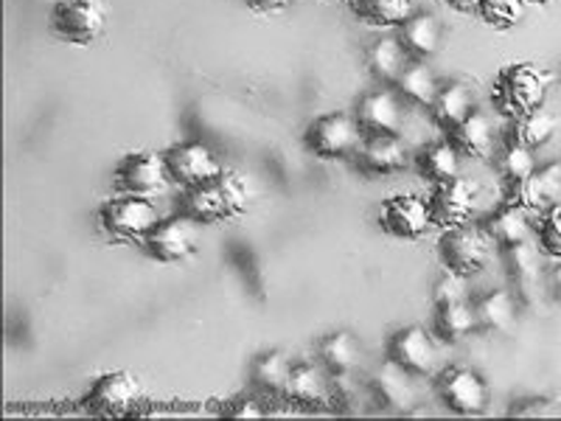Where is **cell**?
<instances>
[{
  "mask_svg": "<svg viewBox=\"0 0 561 421\" xmlns=\"http://www.w3.org/2000/svg\"><path fill=\"white\" fill-rule=\"evenodd\" d=\"M553 88V73L536 62H508L500 68L491 84V102L505 118L530 113L545 107L548 93Z\"/></svg>",
  "mask_w": 561,
  "mask_h": 421,
  "instance_id": "6da1fadb",
  "label": "cell"
},
{
  "mask_svg": "<svg viewBox=\"0 0 561 421\" xmlns=\"http://www.w3.org/2000/svg\"><path fill=\"white\" fill-rule=\"evenodd\" d=\"M365 144V133L359 129L354 113L332 110V113L318 115L307 129H304V147L323 160H345L357 158Z\"/></svg>",
  "mask_w": 561,
  "mask_h": 421,
  "instance_id": "7a4b0ae2",
  "label": "cell"
},
{
  "mask_svg": "<svg viewBox=\"0 0 561 421\" xmlns=\"http://www.w3.org/2000/svg\"><path fill=\"white\" fill-rule=\"evenodd\" d=\"M51 32L68 45H93L107 32V3L104 0H54Z\"/></svg>",
  "mask_w": 561,
  "mask_h": 421,
  "instance_id": "3957f363",
  "label": "cell"
},
{
  "mask_svg": "<svg viewBox=\"0 0 561 421\" xmlns=\"http://www.w3.org/2000/svg\"><path fill=\"white\" fill-rule=\"evenodd\" d=\"M99 223L113 242H144L149 230L160 223V214L152 197L122 194L104 200L99 208Z\"/></svg>",
  "mask_w": 561,
  "mask_h": 421,
  "instance_id": "277c9868",
  "label": "cell"
},
{
  "mask_svg": "<svg viewBox=\"0 0 561 421\" xmlns=\"http://www.w3.org/2000/svg\"><path fill=\"white\" fill-rule=\"evenodd\" d=\"M438 259L440 264L453 273L472 278L489 264L491 259V239L483 225H455L447 228L438 239Z\"/></svg>",
  "mask_w": 561,
  "mask_h": 421,
  "instance_id": "5b68a950",
  "label": "cell"
},
{
  "mask_svg": "<svg viewBox=\"0 0 561 421\" xmlns=\"http://www.w3.org/2000/svg\"><path fill=\"white\" fill-rule=\"evenodd\" d=\"M172 183L167 155L154 149H135L115 163V185L122 194L135 197H154L167 192Z\"/></svg>",
  "mask_w": 561,
  "mask_h": 421,
  "instance_id": "8992f818",
  "label": "cell"
},
{
  "mask_svg": "<svg viewBox=\"0 0 561 421\" xmlns=\"http://www.w3.org/2000/svg\"><path fill=\"white\" fill-rule=\"evenodd\" d=\"M435 394L458 416H480L489 408V385L478 371L463 368V365H449L435 379Z\"/></svg>",
  "mask_w": 561,
  "mask_h": 421,
  "instance_id": "52a82bcc",
  "label": "cell"
},
{
  "mask_svg": "<svg viewBox=\"0 0 561 421\" xmlns=\"http://www.w3.org/2000/svg\"><path fill=\"white\" fill-rule=\"evenodd\" d=\"M144 253L158 264H180L197 250V223L185 214L160 217V223L144 239Z\"/></svg>",
  "mask_w": 561,
  "mask_h": 421,
  "instance_id": "ba28073f",
  "label": "cell"
},
{
  "mask_svg": "<svg viewBox=\"0 0 561 421\" xmlns=\"http://www.w3.org/2000/svg\"><path fill=\"white\" fill-rule=\"evenodd\" d=\"M163 155H167L172 183H178L180 189H197V185L214 183L225 169L214 149L205 147L203 140H180Z\"/></svg>",
  "mask_w": 561,
  "mask_h": 421,
  "instance_id": "9c48e42d",
  "label": "cell"
},
{
  "mask_svg": "<svg viewBox=\"0 0 561 421\" xmlns=\"http://www.w3.org/2000/svg\"><path fill=\"white\" fill-rule=\"evenodd\" d=\"M385 357L413 377H430L438 363V345L424 326H399L388 338Z\"/></svg>",
  "mask_w": 561,
  "mask_h": 421,
  "instance_id": "30bf717a",
  "label": "cell"
},
{
  "mask_svg": "<svg viewBox=\"0 0 561 421\" xmlns=\"http://www.w3.org/2000/svg\"><path fill=\"white\" fill-rule=\"evenodd\" d=\"M379 228L393 239L419 242L433 228L430 203L419 194H393L379 208Z\"/></svg>",
  "mask_w": 561,
  "mask_h": 421,
  "instance_id": "8fae6325",
  "label": "cell"
},
{
  "mask_svg": "<svg viewBox=\"0 0 561 421\" xmlns=\"http://www.w3.org/2000/svg\"><path fill=\"white\" fill-rule=\"evenodd\" d=\"M140 402V383L135 374L118 368L107 371L93 379L88 396L82 399L84 410L93 416H124Z\"/></svg>",
  "mask_w": 561,
  "mask_h": 421,
  "instance_id": "7c38bea8",
  "label": "cell"
},
{
  "mask_svg": "<svg viewBox=\"0 0 561 421\" xmlns=\"http://www.w3.org/2000/svg\"><path fill=\"white\" fill-rule=\"evenodd\" d=\"M561 203V163H548L528 178L505 183V205L523 208L525 214H542Z\"/></svg>",
  "mask_w": 561,
  "mask_h": 421,
  "instance_id": "4fadbf2b",
  "label": "cell"
},
{
  "mask_svg": "<svg viewBox=\"0 0 561 421\" xmlns=\"http://www.w3.org/2000/svg\"><path fill=\"white\" fill-rule=\"evenodd\" d=\"M404 107H408V102L396 93V88L379 84L377 90H370L359 99L354 118H357L365 138H370V135H399L404 127V118H408Z\"/></svg>",
  "mask_w": 561,
  "mask_h": 421,
  "instance_id": "5bb4252c",
  "label": "cell"
},
{
  "mask_svg": "<svg viewBox=\"0 0 561 421\" xmlns=\"http://www.w3.org/2000/svg\"><path fill=\"white\" fill-rule=\"evenodd\" d=\"M427 203L433 228H455V225H463L472 219L474 205H478V185L472 180L455 178L449 183L435 185Z\"/></svg>",
  "mask_w": 561,
  "mask_h": 421,
  "instance_id": "9a60e30c",
  "label": "cell"
},
{
  "mask_svg": "<svg viewBox=\"0 0 561 421\" xmlns=\"http://www.w3.org/2000/svg\"><path fill=\"white\" fill-rule=\"evenodd\" d=\"M368 390L374 402L388 413H410L419 405V390L413 385V374L385 360L368 379Z\"/></svg>",
  "mask_w": 561,
  "mask_h": 421,
  "instance_id": "2e32d148",
  "label": "cell"
},
{
  "mask_svg": "<svg viewBox=\"0 0 561 421\" xmlns=\"http://www.w3.org/2000/svg\"><path fill=\"white\" fill-rule=\"evenodd\" d=\"M408 144L399 135H370L357 152V167L370 178H388L408 167Z\"/></svg>",
  "mask_w": 561,
  "mask_h": 421,
  "instance_id": "e0dca14e",
  "label": "cell"
},
{
  "mask_svg": "<svg viewBox=\"0 0 561 421\" xmlns=\"http://www.w3.org/2000/svg\"><path fill=\"white\" fill-rule=\"evenodd\" d=\"M365 62H368L370 77L382 88H393L410 65V57L396 34H382V37L370 39V45L365 48Z\"/></svg>",
  "mask_w": 561,
  "mask_h": 421,
  "instance_id": "ac0fdd59",
  "label": "cell"
},
{
  "mask_svg": "<svg viewBox=\"0 0 561 421\" xmlns=\"http://www.w3.org/2000/svg\"><path fill=\"white\" fill-rule=\"evenodd\" d=\"M396 37L404 45L410 59H421L427 62L430 57L440 52V39H444V29H440V20L435 14L415 12L413 18H408L402 26L396 29Z\"/></svg>",
  "mask_w": 561,
  "mask_h": 421,
  "instance_id": "d6986e66",
  "label": "cell"
},
{
  "mask_svg": "<svg viewBox=\"0 0 561 421\" xmlns=\"http://www.w3.org/2000/svg\"><path fill=\"white\" fill-rule=\"evenodd\" d=\"M542 250L539 244L528 242H519V244H511V248L503 250V262L505 270H508V278L517 289V300L519 304H528L530 293L536 289L539 284V270H542Z\"/></svg>",
  "mask_w": 561,
  "mask_h": 421,
  "instance_id": "ffe728a7",
  "label": "cell"
},
{
  "mask_svg": "<svg viewBox=\"0 0 561 421\" xmlns=\"http://www.w3.org/2000/svg\"><path fill=\"white\" fill-rule=\"evenodd\" d=\"M474 320H478V332L483 334H500L508 332L514 320H517L519 300L517 295L508 289H491V293L478 295L472 300Z\"/></svg>",
  "mask_w": 561,
  "mask_h": 421,
  "instance_id": "44dd1931",
  "label": "cell"
},
{
  "mask_svg": "<svg viewBox=\"0 0 561 421\" xmlns=\"http://www.w3.org/2000/svg\"><path fill=\"white\" fill-rule=\"evenodd\" d=\"M559 122L556 115L548 113L545 107H536L530 113L517 115V118H508V129H505V144H514V147L523 149H542L553 140Z\"/></svg>",
  "mask_w": 561,
  "mask_h": 421,
  "instance_id": "7402d4cb",
  "label": "cell"
},
{
  "mask_svg": "<svg viewBox=\"0 0 561 421\" xmlns=\"http://www.w3.org/2000/svg\"><path fill=\"white\" fill-rule=\"evenodd\" d=\"M359 360H363V349H359V340L348 329H337V332H329L320 338L318 363L323 365L329 377L354 374Z\"/></svg>",
  "mask_w": 561,
  "mask_h": 421,
  "instance_id": "603a6c76",
  "label": "cell"
},
{
  "mask_svg": "<svg viewBox=\"0 0 561 421\" xmlns=\"http://www.w3.org/2000/svg\"><path fill=\"white\" fill-rule=\"evenodd\" d=\"M447 135L449 140H453V147L458 149L463 158L483 160L489 158L491 149H494V127H491V118L478 107L466 115L458 127L449 129Z\"/></svg>",
  "mask_w": 561,
  "mask_h": 421,
  "instance_id": "cb8c5ba5",
  "label": "cell"
},
{
  "mask_svg": "<svg viewBox=\"0 0 561 421\" xmlns=\"http://www.w3.org/2000/svg\"><path fill=\"white\" fill-rule=\"evenodd\" d=\"M460 158L463 155L453 147V140H438V144H427L415 155V169L424 180L433 185L449 183V180L460 178Z\"/></svg>",
  "mask_w": 561,
  "mask_h": 421,
  "instance_id": "d4e9b609",
  "label": "cell"
},
{
  "mask_svg": "<svg viewBox=\"0 0 561 421\" xmlns=\"http://www.w3.org/2000/svg\"><path fill=\"white\" fill-rule=\"evenodd\" d=\"M329 390H332V383H329V374H325L323 365L300 360V363H295L293 371H289L287 390H284V394L300 405H320L325 402Z\"/></svg>",
  "mask_w": 561,
  "mask_h": 421,
  "instance_id": "484cf974",
  "label": "cell"
},
{
  "mask_svg": "<svg viewBox=\"0 0 561 421\" xmlns=\"http://www.w3.org/2000/svg\"><path fill=\"white\" fill-rule=\"evenodd\" d=\"M293 357H289V351L284 349H270L262 351V354H255V360L250 363V383L255 388L262 390V394H284L287 390V379L289 371H293Z\"/></svg>",
  "mask_w": 561,
  "mask_h": 421,
  "instance_id": "4316f807",
  "label": "cell"
},
{
  "mask_svg": "<svg viewBox=\"0 0 561 421\" xmlns=\"http://www.w3.org/2000/svg\"><path fill=\"white\" fill-rule=\"evenodd\" d=\"M393 88H396V93H399V96H402L408 104L430 110L435 104V99H438L440 82L427 62H421V59H410V65L404 68V73L399 77V82H396Z\"/></svg>",
  "mask_w": 561,
  "mask_h": 421,
  "instance_id": "83f0119b",
  "label": "cell"
},
{
  "mask_svg": "<svg viewBox=\"0 0 561 421\" xmlns=\"http://www.w3.org/2000/svg\"><path fill=\"white\" fill-rule=\"evenodd\" d=\"M472 110H474V90L466 82H447V84H440L438 99H435V104L430 107V113H433L435 124L449 133V129L458 127L466 115L472 113Z\"/></svg>",
  "mask_w": 561,
  "mask_h": 421,
  "instance_id": "f1b7e54d",
  "label": "cell"
},
{
  "mask_svg": "<svg viewBox=\"0 0 561 421\" xmlns=\"http://www.w3.org/2000/svg\"><path fill=\"white\" fill-rule=\"evenodd\" d=\"M483 230L489 234L491 244L497 248H511V244L528 242L530 239V223L528 214L523 208H514V205H500L494 214L483 223Z\"/></svg>",
  "mask_w": 561,
  "mask_h": 421,
  "instance_id": "f546056e",
  "label": "cell"
},
{
  "mask_svg": "<svg viewBox=\"0 0 561 421\" xmlns=\"http://www.w3.org/2000/svg\"><path fill=\"white\" fill-rule=\"evenodd\" d=\"M474 332H478V320H474V307L469 300L435 307V338L440 343H460V340L472 338Z\"/></svg>",
  "mask_w": 561,
  "mask_h": 421,
  "instance_id": "4dcf8cb0",
  "label": "cell"
},
{
  "mask_svg": "<svg viewBox=\"0 0 561 421\" xmlns=\"http://www.w3.org/2000/svg\"><path fill=\"white\" fill-rule=\"evenodd\" d=\"M180 214L194 219L197 225H214L219 219H228L222 197H219L217 183H205L197 189H183V200H180Z\"/></svg>",
  "mask_w": 561,
  "mask_h": 421,
  "instance_id": "1f68e13d",
  "label": "cell"
},
{
  "mask_svg": "<svg viewBox=\"0 0 561 421\" xmlns=\"http://www.w3.org/2000/svg\"><path fill=\"white\" fill-rule=\"evenodd\" d=\"M348 7L359 20L379 29H399L415 14L413 0H351Z\"/></svg>",
  "mask_w": 561,
  "mask_h": 421,
  "instance_id": "d6a6232c",
  "label": "cell"
},
{
  "mask_svg": "<svg viewBox=\"0 0 561 421\" xmlns=\"http://www.w3.org/2000/svg\"><path fill=\"white\" fill-rule=\"evenodd\" d=\"M214 183H217L228 217H242V214H248L253 208L255 185L248 174L237 172V169H222V174Z\"/></svg>",
  "mask_w": 561,
  "mask_h": 421,
  "instance_id": "836d02e7",
  "label": "cell"
},
{
  "mask_svg": "<svg viewBox=\"0 0 561 421\" xmlns=\"http://www.w3.org/2000/svg\"><path fill=\"white\" fill-rule=\"evenodd\" d=\"M525 0H483L478 14L483 18L485 26L497 29V32H508L525 18Z\"/></svg>",
  "mask_w": 561,
  "mask_h": 421,
  "instance_id": "e575fe53",
  "label": "cell"
},
{
  "mask_svg": "<svg viewBox=\"0 0 561 421\" xmlns=\"http://www.w3.org/2000/svg\"><path fill=\"white\" fill-rule=\"evenodd\" d=\"M536 237H539V250H542L548 259L559 262L561 259V203L550 205L548 210L539 214Z\"/></svg>",
  "mask_w": 561,
  "mask_h": 421,
  "instance_id": "d590c367",
  "label": "cell"
},
{
  "mask_svg": "<svg viewBox=\"0 0 561 421\" xmlns=\"http://www.w3.org/2000/svg\"><path fill=\"white\" fill-rule=\"evenodd\" d=\"M497 169L503 174L505 183L511 180H523L528 178L530 172H536V163H534V152L523 147H514V144H505L503 155L497 158Z\"/></svg>",
  "mask_w": 561,
  "mask_h": 421,
  "instance_id": "8d00e7d4",
  "label": "cell"
},
{
  "mask_svg": "<svg viewBox=\"0 0 561 421\" xmlns=\"http://www.w3.org/2000/svg\"><path fill=\"white\" fill-rule=\"evenodd\" d=\"M469 298V289H466V275L447 273L440 275L438 281L433 284V304L435 307H444V304H458V300Z\"/></svg>",
  "mask_w": 561,
  "mask_h": 421,
  "instance_id": "74e56055",
  "label": "cell"
},
{
  "mask_svg": "<svg viewBox=\"0 0 561 421\" xmlns=\"http://www.w3.org/2000/svg\"><path fill=\"white\" fill-rule=\"evenodd\" d=\"M222 416H228V419H262L264 410L259 408V399H255V396L239 394L225 399Z\"/></svg>",
  "mask_w": 561,
  "mask_h": 421,
  "instance_id": "f35d334b",
  "label": "cell"
},
{
  "mask_svg": "<svg viewBox=\"0 0 561 421\" xmlns=\"http://www.w3.org/2000/svg\"><path fill=\"white\" fill-rule=\"evenodd\" d=\"M298 0H244V7L255 14H278L287 12L289 7H295Z\"/></svg>",
  "mask_w": 561,
  "mask_h": 421,
  "instance_id": "ab89813d",
  "label": "cell"
},
{
  "mask_svg": "<svg viewBox=\"0 0 561 421\" xmlns=\"http://www.w3.org/2000/svg\"><path fill=\"white\" fill-rule=\"evenodd\" d=\"M447 3L455 9V12L472 14V12H478L480 3H483V0H447Z\"/></svg>",
  "mask_w": 561,
  "mask_h": 421,
  "instance_id": "60d3db41",
  "label": "cell"
},
{
  "mask_svg": "<svg viewBox=\"0 0 561 421\" xmlns=\"http://www.w3.org/2000/svg\"><path fill=\"white\" fill-rule=\"evenodd\" d=\"M550 289H553L556 298L561 300V259L556 262V268L550 270Z\"/></svg>",
  "mask_w": 561,
  "mask_h": 421,
  "instance_id": "b9f144b4",
  "label": "cell"
},
{
  "mask_svg": "<svg viewBox=\"0 0 561 421\" xmlns=\"http://www.w3.org/2000/svg\"><path fill=\"white\" fill-rule=\"evenodd\" d=\"M525 3H534V7H545V3H550V0H525Z\"/></svg>",
  "mask_w": 561,
  "mask_h": 421,
  "instance_id": "7bdbcfd3",
  "label": "cell"
},
{
  "mask_svg": "<svg viewBox=\"0 0 561 421\" xmlns=\"http://www.w3.org/2000/svg\"><path fill=\"white\" fill-rule=\"evenodd\" d=\"M332 3H351V0H332Z\"/></svg>",
  "mask_w": 561,
  "mask_h": 421,
  "instance_id": "ee69618b",
  "label": "cell"
}]
</instances>
